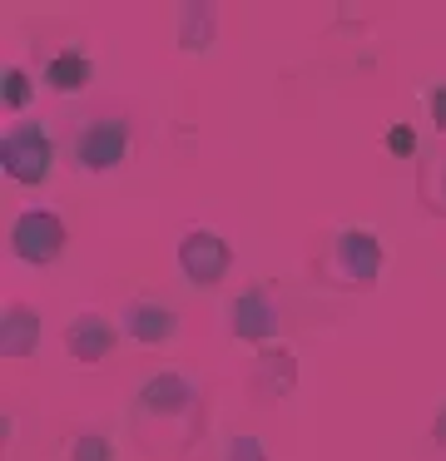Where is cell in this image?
Returning a JSON list of instances; mask_svg holds the SVG:
<instances>
[{
	"mask_svg": "<svg viewBox=\"0 0 446 461\" xmlns=\"http://www.w3.org/2000/svg\"><path fill=\"white\" fill-rule=\"evenodd\" d=\"M0 169H5V179L25 184V189L45 184L55 174V140L45 134V124H35V120L10 124L5 140H0Z\"/></svg>",
	"mask_w": 446,
	"mask_h": 461,
	"instance_id": "cell-1",
	"label": "cell"
},
{
	"mask_svg": "<svg viewBox=\"0 0 446 461\" xmlns=\"http://www.w3.org/2000/svg\"><path fill=\"white\" fill-rule=\"evenodd\" d=\"M382 239H377L372 229H362V223H347V229L332 233V253H327V268H332L337 283H347V288H377V278H382Z\"/></svg>",
	"mask_w": 446,
	"mask_h": 461,
	"instance_id": "cell-2",
	"label": "cell"
},
{
	"mask_svg": "<svg viewBox=\"0 0 446 461\" xmlns=\"http://www.w3.org/2000/svg\"><path fill=\"white\" fill-rule=\"evenodd\" d=\"M129 144H134V130L124 114H95L75 130V164L85 174H109L129 159Z\"/></svg>",
	"mask_w": 446,
	"mask_h": 461,
	"instance_id": "cell-3",
	"label": "cell"
},
{
	"mask_svg": "<svg viewBox=\"0 0 446 461\" xmlns=\"http://www.w3.org/2000/svg\"><path fill=\"white\" fill-rule=\"evenodd\" d=\"M65 219H59L55 209H40V203H30V209L15 213V223H10V253H15L20 263H35V268H45V263H55L59 253H65Z\"/></svg>",
	"mask_w": 446,
	"mask_h": 461,
	"instance_id": "cell-4",
	"label": "cell"
},
{
	"mask_svg": "<svg viewBox=\"0 0 446 461\" xmlns=\"http://www.w3.org/2000/svg\"><path fill=\"white\" fill-rule=\"evenodd\" d=\"M178 268H184L188 283L214 288V283H223L228 268H233V249H228L223 233H214V229H188L184 239H178Z\"/></svg>",
	"mask_w": 446,
	"mask_h": 461,
	"instance_id": "cell-5",
	"label": "cell"
},
{
	"mask_svg": "<svg viewBox=\"0 0 446 461\" xmlns=\"http://www.w3.org/2000/svg\"><path fill=\"white\" fill-rule=\"evenodd\" d=\"M119 332L139 348H159V342L178 338V312L164 298H129L119 308Z\"/></svg>",
	"mask_w": 446,
	"mask_h": 461,
	"instance_id": "cell-6",
	"label": "cell"
},
{
	"mask_svg": "<svg viewBox=\"0 0 446 461\" xmlns=\"http://www.w3.org/2000/svg\"><path fill=\"white\" fill-rule=\"evenodd\" d=\"M228 332L238 342H273L278 338V303L268 288H243L228 298Z\"/></svg>",
	"mask_w": 446,
	"mask_h": 461,
	"instance_id": "cell-7",
	"label": "cell"
},
{
	"mask_svg": "<svg viewBox=\"0 0 446 461\" xmlns=\"http://www.w3.org/2000/svg\"><path fill=\"white\" fill-rule=\"evenodd\" d=\"M114 338H119V328L105 318V312H75L69 318V328H65V348H69V357L75 362H85V367H95V362H105L109 352H114Z\"/></svg>",
	"mask_w": 446,
	"mask_h": 461,
	"instance_id": "cell-8",
	"label": "cell"
},
{
	"mask_svg": "<svg viewBox=\"0 0 446 461\" xmlns=\"http://www.w3.org/2000/svg\"><path fill=\"white\" fill-rule=\"evenodd\" d=\"M194 397H198L194 382H188L184 372L164 367L139 387V411H149V417H184V411L194 407Z\"/></svg>",
	"mask_w": 446,
	"mask_h": 461,
	"instance_id": "cell-9",
	"label": "cell"
},
{
	"mask_svg": "<svg viewBox=\"0 0 446 461\" xmlns=\"http://www.w3.org/2000/svg\"><path fill=\"white\" fill-rule=\"evenodd\" d=\"M40 80H45V90H55V95H75V90H85V85L95 80V60H89L79 45H59V50L45 60Z\"/></svg>",
	"mask_w": 446,
	"mask_h": 461,
	"instance_id": "cell-10",
	"label": "cell"
},
{
	"mask_svg": "<svg viewBox=\"0 0 446 461\" xmlns=\"http://www.w3.org/2000/svg\"><path fill=\"white\" fill-rule=\"evenodd\" d=\"M253 382H258V392L263 397H293V387H297V357H293V348H263L258 352V367H253Z\"/></svg>",
	"mask_w": 446,
	"mask_h": 461,
	"instance_id": "cell-11",
	"label": "cell"
},
{
	"mask_svg": "<svg viewBox=\"0 0 446 461\" xmlns=\"http://www.w3.org/2000/svg\"><path fill=\"white\" fill-rule=\"evenodd\" d=\"M40 342V318L30 303H5V312H0V352L5 357H30Z\"/></svg>",
	"mask_w": 446,
	"mask_h": 461,
	"instance_id": "cell-12",
	"label": "cell"
},
{
	"mask_svg": "<svg viewBox=\"0 0 446 461\" xmlns=\"http://www.w3.org/2000/svg\"><path fill=\"white\" fill-rule=\"evenodd\" d=\"M218 35V5L214 0H184L178 5V45H184L188 55L208 50Z\"/></svg>",
	"mask_w": 446,
	"mask_h": 461,
	"instance_id": "cell-13",
	"label": "cell"
},
{
	"mask_svg": "<svg viewBox=\"0 0 446 461\" xmlns=\"http://www.w3.org/2000/svg\"><path fill=\"white\" fill-rule=\"evenodd\" d=\"M30 95H35L30 70H25V65H5V75H0V100H5V110L10 114L30 110Z\"/></svg>",
	"mask_w": 446,
	"mask_h": 461,
	"instance_id": "cell-14",
	"label": "cell"
},
{
	"mask_svg": "<svg viewBox=\"0 0 446 461\" xmlns=\"http://www.w3.org/2000/svg\"><path fill=\"white\" fill-rule=\"evenodd\" d=\"M422 194H426V209H436V213H446V149L436 154L432 164H422Z\"/></svg>",
	"mask_w": 446,
	"mask_h": 461,
	"instance_id": "cell-15",
	"label": "cell"
},
{
	"mask_svg": "<svg viewBox=\"0 0 446 461\" xmlns=\"http://www.w3.org/2000/svg\"><path fill=\"white\" fill-rule=\"evenodd\" d=\"M109 456H114V451H109V437L99 427L79 431L75 447H69V461H109Z\"/></svg>",
	"mask_w": 446,
	"mask_h": 461,
	"instance_id": "cell-16",
	"label": "cell"
},
{
	"mask_svg": "<svg viewBox=\"0 0 446 461\" xmlns=\"http://www.w3.org/2000/svg\"><path fill=\"white\" fill-rule=\"evenodd\" d=\"M223 461H268V451H263V441H258L253 431H233L228 447H223Z\"/></svg>",
	"mask_w": 446,
	"mask_h": 461,
	"instance_id": "cell-17",
	"label": "cell"
},
{
	"mask_svg": "<svg viewBox=\"0 0 446 461\" xmlns=\"http://www.w3.org/2000/svg\"><path fill=\"white\" fill-rule=\"evenodd\" d=\"M382 144L396 154V159H412V154H416V130H412V124H392Z\"/></svg>",
	"mask_w": 446,
	"mask_h": 461,
	"instance_id": "cell-18",
	"label": "cell"
},
{
	"mask_svg": "<svg viewBox=\"0 0 446 461\" xmlns=\"http://www.w3.org/2000/svg\"><path fill=\"white\" fill-rule=\"evenodd\" d=\"M426 114H432L436 130H446V85H436V90L426 95Z\"/></svg>",
	"mask_w": 446,
	"mask_h": 461,
	"instance_id": "cell-19",
	"label": "cell"
},
{
	"mask_svg": "<svg viewBox=\"0 0 446 461\" xmlns=\"http://www.w3.org/2000/svg\"><path fill=\"white\" fill-rule=\"evenodd\" d=\"M432 441L446 447V397H441V407H436V417H432Z\"/></svg>",
	"mask_w": 446,
	"mask_h": 461,
	"instance_id": "cell-20",
	"label": "cell"
}]
</instances>
